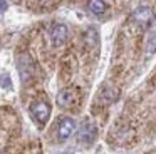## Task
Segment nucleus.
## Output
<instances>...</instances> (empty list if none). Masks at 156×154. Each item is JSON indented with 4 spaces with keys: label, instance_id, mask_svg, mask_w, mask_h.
Masks as SVG:
<instances>
[{
    "label": "nucleus",
    "instance_id": "9d476101",
    "mask_svg": "<svg viewBox=\"0 0 156 154\" xmlns=\"http://www.w3.org/2000/svg\"><path fill=\"white\" fill-rule=\"evenodd\" d=\"M0 86L2 87H10V77L7 74H2L0 75Z\"/></svg>",
    "mask_w": 156,
    "mask_h": 154
},
{
    "label": "nucleus",
    "instance_id": "0eeeda50",
    "mask_svg": "<svg viewBox=\"0 0 156 154\" xmlns=\"http://www.w3.org/2000/svg\"><path fill=\"white\" fill-rule=\"evenodd\" d=\"M79 137H81V141H86V142L92 141V139L96 137V127L92 126L91 122H86L84 126L81 127V132H79Z\"/></svg>",
    "mask_w": 156,
    "mask_h": 154
},
{
    "label": "nucleus",
    "instance_id": "423d86ee",
    "mask_svg": "<svg viewBox=\"0 0 156 154\" xmlns=\"http://www.w3.org/2000/svg\"><path fill=\"white\" fill-rule=\"evenodd\" d=\"M76 99H77V90L69 87V89H64V90L59 92L57 104L61 107H64V109H69V107H72V104L76 102Z\"/></svg>",
    "mask_w": 156,
    "mask_h": 154
},
{
    "label": "nucleus",
    "instance_id": "f257e3e1",
    "mask_svg": "<svg viewBox=\"0 0 156 154\" xmlns=\"http://www.w3.org/2000/svg\"><path fill=\"white\" fill-rule=\"evenodd\" d=\"M30 114L41 126H44L51 117V106L45 100H35L30 106Z\"/></svg>",
    "mask_w": 156,
    "mask_h": 154
},
{
    "label": "nucleus",
    "instance_id": "9b49d317",
    "mask_svg": "<svg viewBox=\"0 0 156 154\" xmlns=\"http://www.w3.org/2000/svg\"><path fill=\"white\" fill-rule=\"evenodd\" d=\"M5 9H7V2L5 0H0V12H4Z\"/></svg>",
    "mask_w": 156,
    "mask_h": 154
},
{
    "label": "nucleus",
    "instance_id": "7ed1b4c3",
    "mask_svg": "<svg viewBox=\"0 0 156 154\" xmlns=\"http://www.w3.org/2000/svg\"><path fill=\"white\" fill-rule=\"evenodd\" d=\"M74 129H76L74 119H71V117H62V119L59 121V124H57V137H59V141L69 139V137L72 136V132H74Z\"/></svg>",
    "mask_w": 156,
    "mask_h": 154
},
{
    "label": "nucleus",
    "instance_id": "1a4fd4ad",
    "mask_svg": "<svg viewBox=\"0 0 156 154\" xmlns=\"http://www.w3.org/2000/svg\"><path fill=\"white\" fill-rule=\"evenodd\" d=\"M156 52V32H149L146 35V55L151 57Z\"/></svg>",
    "mask_w": 156,
    "mask_h": 154
},
{
    "label": "nucleus",
    "instance_id": "f8f14e48",
    "mask_svg": "<svg viewBox=\"0 0 156 154\" xmlns=\"http://www.w3.org/2000/svg\"><path fill=\"white\" fill-rule=\"evenodd\" d=\"M0 154H5V152H0Z\"/></svg>",
    "mask_w": 156,
    "mask_h": 154
},
{
    "label": "nucleus",
    "instance_id": "39448f33",
    "mask_svg": "<svg viewBox=\"0 0 156 154\" xmlns=\"http://www.w3.org/2000/svg\"><path fill=\"white\" fill-rule=\"evenodd\" d=\"M17 67H19V72H20V77L24 82H27L29 79L32 77L34 74V67H32V60L29 59V55H19L17 57Z\"/></svg>",
    "mask_w": 156,
    "mask_h": 154
},
{
    "label": "nucleus",
    "instance_id": "20e7f679",
    "mask_svg": "<svg viewBox=\"0 0 156 154\" xmlns=\"http://www.w3.org/2000/svg\"><path fill=\"white\" fill-rule=\"evenodd\" d=\"M67 40V27L64 23H54L51 27V42L54 47H61Z\"/></svg>",
    "mask_w": 156,
    "mask_h": 154
},
{
    "label": "nucleus",
    "instance_id": "6e6552de",
    "mask_svg": "<svg viewBox=\"0 0 156 154\" xmlns=\"http://www.w3.org/2000/svg\"><path fill=\"white\" fill-rule=\"evenodd\" d=\"M87 7L92 13H96V15H101V13L106 12V2L104 0H89Z\"/></svg>",
    "mask_w": 156,
    "mask_h": 154
},
{
    "label": "nucleus",
    "instance_id": "f03ea898",
    "mask_svg": "<svg viewBox=\"0 0 156 154\" xmlns=\"http://www.w3.org/2000/svg\"><path fill=\"white\" fill-rule=\"evenodd\" d=\"M153 19H154V12H153V9H149V7H146V5L138 7V9L133 12V20L141 27H148L149 23L153 22Z\"/></svg>",
    "mask_w": 156,
    "mask_h": 154
}]
</instances>
